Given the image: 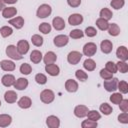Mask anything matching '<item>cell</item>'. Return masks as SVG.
Here are the masks:
<instances>
[{
	"label": "cell",
	"instance_id": "cell-1",
	"mask_svg": "<svg viewBox=\"0 0 128 128\" xmlns=\"http://www.w3.org/2000/svg\"><path fill=\"white\" fill-rule=\"evenodd\" d=\"M40 99L43 103L45 104H50L54 101L55 99V94L52 90L50 89H44L41 93H40Z\"/></svg>",
	"mask_w": 128,
	"mask_h": 128
},
{
	"label": "cell",
	"instance_id": "cell-2",
	"mask_svg": "<svg viewBox=\"0 0 128 128\" xmlns=\"http://www.w3.org/2000/svg\"><path fill=\"white\" fill-rule=\"evenodd\" d=\"M6 54L9 58L13 60H21L23 58V56L18 52L17 47L15 45H8L6 47Z\"/></svg>",
	"mask_w": 128,
	"mask_h": 128
},
{
	"label": "cell",
	"instance_id": "cell-3",
	"mask_svg": "<svg viewBox=\"0 0 128 128\" xmlns=\"http://www.w3.org/2000/svg\"><path fill=\"white\" fill-rule=\"evenodd\" d=\"M52 12V8L48 4H42L38 7L36 11V15L38 18H46L48 17Z\"/></svg>",
	"mask_w": 128,
	"mask_h": 128
},
{
	"label": "cell",
	"instance_id": "cell-4",
	"mask_svg": "<svg viewBox=\"0 0 128 128\" xmlns=\"http://www.w3.org/2000/svg\"><path fill=\"white\" fill-rule=\"evenodd\" d=\"M103 86H104L106 91H108V92H115L117 90V86H118V79L112 77L111 79L104 80Z\"/></svg>",
	"mask_w": 128,
	"mask_h": 128
},
{
	"label": "cell",
	"instance_id": "cell-5",
	"mask_svg": "<svg viewBox=\"0 0 128 128\" xmlns=\"http://www.w3.org/2000/svg\"><path fill=\"white\" fill-rule=\"evenodd\" d=\"M83 54L87 57H91L97 52V45L93 42H88L83 46Z\"/></svg>",
	"mask_w": 128,
	"mask_h": 128
},
{
	"label": "cell",
	"instance_id": "cell-6",
	"mask_svg": "<svg viewBox=\"0 0 128 128\" xmlns=\"http://www.w3.org/2000/svg\"><path fill=\"white\" fill-rule=\"evenodd\" d=\"M82 56H83L82 53H80L79 51H71L67 55V61H68L69 64L76 65V64H78L80 62Z\"/></svg>",
	"mask_w": 128,
	"mask_h": 128
},
{
	"label": "cell",
	"instance_id": "cell-7",
	"mask_svg": "<svg viewBox=\"0 0 128 128\" xmlns=\"http://www.w3.org/2000/svg\"><path fill=\"white\" fill-rule=\"evenodd\" d=\"M69 42V38L67 35H63V34H60V35H57L54 37V40H53V43L56 47H64L65 45H67Z\"/></svg>",
	"mask_w": 128,
	"mask_h": 128
},
{
	"label": "cell",
	"instance_id": "cell-8",
	"mask_svg": "<svg viewBox=\"0 0 128 128\" xmlns=\"http://www.w3.org/2000/svg\"><path fill=\"white\" fill-rule=\"evenodd\" d=\"M82 22H83V16H82L81 14L74 13V14H71V15L68 17V23H69L71 26L80 25Z\"/></svg>",
	"mask_w": 128,
	"mask_h": 128
},
{
	"label": "cell",
	"instance_id": "cell-9",
	"mask_svg": "<svg viewBox=\"0 0 128 128\" xmlns=\"http://www.w3.org/2000/svg\"><path fill=\"white\" fill-rule=\"evenodd\" d=\"M89 109L87 106L85 105H77L75 108H74V115L78 118H84L86 117L87 113H88Z\"/></svg>",
	"mask_w": 128,
	"mask_h": 128
},
{
	"label": "cell",
	"instance_id": "cell-10",
	"mask_svg": "<svg viewBox=\"0 0 128 128\" xmlns=\"http://www.w3.org/2000/svg\"><path fill=\"white\" fill-rule=\"evenodd\" d=\"M116 57L119 58L121 61H127L128 60V50L125 46H119L116 50Z\"/></svg>",
	"mask_w": 128,
	"mask_h": 128
},
{
	"label": "cell",
	"instance_id": "cell-11",
	"mask_svg": "<svg viewBox=\"0 0 128 128\" xmlns=\"http://www.w3.org/2000/svg\"><path fill=\"white\" fill-rule=\"evenodd\" d=\"M46 125L49 128H58L60 126V120L55 115H50L46 119Z\"/></svg>",
	"mask_w": 128,
	"mask_h": 128
},
{
	"label": "cell",
	"instance_id": "cell-12",
	"mask_svg": "<svg viewBox=\"0 0 128 128\" xmlns=\"http://www.w3.org/2000/svg\"><path fill=\"white\" fill-rule=\"evenodd\" d=\"M0 66H1V69L2 70L7 71V72L14 71L15 68H16L15 63L13 61H11V60H2L0 62Z\"/></svg>",
	"mask_w": 128,
	"mask_h": 128
},
{
	"label": "cell",
	"instance_id": "cell-13",
	"mask_svg": "<svg viewBox=\"0 0 128 128\" xmlns=\"http://www.w3.org/2000/svg\"><path fill=\"white\" fill-rule=\"evenodd\" d=\"M45 71L50 75V76H57L60 73V68L58 65L52 63V64H47L45 66Z\"/></svg>",
	"mask_w": 128,
	"mask_h": 128
},
{
	"label": "cell",
	"instance_id": "cell-14",
	"mask_svg": "<svg viewBox=\"0 0 128 128\" xmlns=\"http://www.w3.org/2000/svg\"><path fill=\"white\" fill-rule=\"evenodd\" d=\"M17 98H18V95L15 91L13 90H8L5 92L4 94V100L9 103V104H12V103H15L17 101Z\"/></svg>",
	"mask_w": 128,
	"mask_h": 128
},
{
	"label": "cell",
	"instance_id": "cell-15",
	"mask_svg": "<svg viewBox=\"0 0 128 128\" xmlns=\"http://www.w3.org/2000/svg\"><path fill=\"white\" fill-rule=\"evenodd\" d=\"M17 50L21 55H25L29 50V43L26 40H19L17 43Z\"/></svg>",
	"mask_w": 128,
	"mask_h": 128
},
{
	"label": "cell",
	"instance_id": "cell-16",
	"mask_svg": "<svg viewBox=\"0 0 128 128\" xmlns=\"http://www.w3.org/2000/svg\"><path fill=\"white\" fill-rule=\"evenodd\" d=\"M65 89L70 93H74L78 90V83L73 79H68L65 82Z\"/></svg>",
	"mask_w": 128,
	"mask_h": 128
},
{
	"label": "cell",
	"instance_id": "cell-17",
	"mask_svg": "<svg viewBox=\"0 0 128 128\" xmlns=\"http://www.w3.org/2000/svg\"><path fill=\"white\" fill-rule=\"evenodd\" d=\"M17 14V9L15 7H5L2 10V16L5 19H11Z\"/></svg>",
	"mask_w": 128,
	"mask_h": 128
},
{
	"label": "cell",
	"instance_id": "cell-18",
	"mask_svg": "<svg viewBox=\"0 0 128 128\" xmlns=\"http://www.w3.org/2000/svg\"><path fill=\"white\" fill-rule=\"evenodd\" d=\"M100 48H101V51L104 53V54H109L112 49H113V43L110 41V40H103L100 44Z\"/></svg>",
	"mask_w": 128,
	"mask_h": 128
},
{
	"label": "cell",
	"instance_id": "cell-19",
	"mask_svg": "<svg viewBox=\"0 0 128 128\" xmlns=\"http://www.w3.org/2000/svg\"><path fill=\"white\" fill-rule=\"evenodd\" d=\"M8 22H9V24H11L16 29H21L24 26V19L21 16H17L15 18H11V19H9Z\"/></svg>",
	"mask_w": 128,
	"mask_h": 128
},
{
	"label": "cell",
	"instance_id": "cell-20",
	"mask_svg": "<svg viewBox=\"0 0 128 128\" xmlns=\"http://www.w3.org/2000/svg\"><path fill=\"white\" fill-rule=\"evenodd\" d=\"M14 88H16L17 90H25L28 86V80L26 78H18L17 80H15L14 84H13Z\"/></svg>",
	"mask_w": 128,
	"mask_h": 128
},
{
	"label": "cell",
	"instance_id": "cell-21",
	"mask_svg": "<svg viewBox=\"0 0 128 128\" xmlns=\"http://www.w3.org/2000/svg\"><path fill=\"white\" fill-rule=\"evenodd\" d=\"M52 25H53L54 29H56L58 31H61L65 28V21L61 17H55L52 20Z\"/></svg>",
	"mask_w": 128,
	"mask_h": 128
},
{
	"label": "cell",
	"instance_id": "cell-22",
	"mask_svg": "<svg viewBox=\"0 0 128 128\" xmlns=\"http://www.w3.org/2000/svg\"><path fill=\"white\" fill-rule=\"evenodd\" d=\"M57 60V55L53 52V51H48L44 56H43V61L44 63L47 65V64H52V63H55Z\"/></svg>",
	"mask_w": 128,
	"mask_h": 128
},
{
	"label": "cell",
	"instance_id": "cell-23",
	"mask_svg": "<svg viewBox=\"0 0 128 128\" xmlns=\"http://www.w3.org/2000/svg\"><path fill=\"white\" fill-rule=\"evenodd\" d=\"M17 104H18V106H19L20 108H22V109H28V108H30V106L32 105V101H31V99H30L29 97L23 96V97H21V98L18 100Z\"/></svg>",
	"mask_w": 128,
	"mask_h": 128
},
{
	"label": "cell",
	"instance_id": "cell-24",
	"mask_svg": "<svg viewBox=\"0 0 128 128\" xmlns=\"http://www.w3.org/2000/svg\"><path fill=\"white\" fill-rule=\"evenodd\" d=\"M1 82H2V84L5 87H11L14 84V82H15V77L12 74H5L2 77Z\"/></svg>",
	"mask_w": 128,
	"mask_h": 128
},
{
	"label": "cell",
	"instance_id": "cell-25",
	"mask_svg": "<svg viewBox=\"0 0 128 128\" xmlns=\"http://www.w3.org/2000/svg\"><path fill=\"white\" fill-rule=\"evenodd\" d=\"M43 59V55L41 53V51L39 50H33L30 54V60L34 63V64H38L41 62V60Z\"/></svg>",
	"mask_w": 128,
	"mask_h": 128
},
{
	"label": "cell",
	"instance_id": "cell-26",
	"mask_svg": "<svg viewBox=\"0 0 128 128\" xmlns=\"http://www.w3.org/2000/svg\"><path fill=\"white\" fill-rule=\"evenodd\" d=\"M12 117L8 114H0V127H7L11 124Z\"/></svg>",
	"mask_w": 128,
	"mask_h": 128
},
{
	"label": "cell",
	"instance_id": "cell-27",
	"mask_svg": "<svg viewBox=\"0 0 128 128\" xmlns=\"http://www.w3.org/2000/svg\"><path fill=\"white\" fill-rule=\"evenodd\" d=\"M83 67L87 71H93L96 68V62L93 59H91V58H87L83 62Z\"/></svg>",
	"mask_w": 128,
	"mask_h": 128
},
{
	"label": "cell",
	"instance_id": "cell-28",
	"mask_svg": "<svg viewBox=\"0 0 128 128\" xmlns=\"http://www.w3.org/2000/svg\"><path fill=\"white\" fill-rule=\"evenodd\" d=\"M108 33L111 36H118L120 34V27L116 23H111L108 26Z\"/></svg>",
	"mask_w": 128,
	"mask_h": 128
},
{
	"label": "cell",
	"instance_id": "cell-29",
	"mask_svg": "<svg viewBox=\"0 0 128 128\" xmlns=\"http://www.w3.org/2000/svg\"><path fill=\"white\" fill-rule=\"evenodd\" d=\"M99 110H100V112H101L102 114H104V115H110V114L113 112L112 106H111L110 104H108V103H102V104L100 105V107H99Z\"/></svg>",
	"mask_w": 128,
	"mask_h": 128
},
{
	"label": "cell",
	"instance_id": "cell-30",
	"mask_svg": "<svg viewBox=\"0 0 128 128\" xmlns=\"http://www.w3.org/2000/svg\"><path fill=\"white\" fill-rule=\"evenodd\" d=\"M96 26L100 29V30H102V31H105V30H107L108 29V26H109V22L106 20V19H103V18H98L97 20H96Z\"/></svg>",
	"mask_w": 128,
	"mask_h": 128
},
{
	"label": "cell",
	"instance_id": "cell-31",
	"mask_svg": "<svg viewBox=\"0 0 128 128\" xmlns=\"http://www.w3.org/2000/svg\"><path fill=\"white\" fill-rule=\"evenodd\" d=\"M100 17L103 18V19H106L107 21H109L113 17V13L109 8H102L100 10Z\"/></svg>",
	"mask_w": 128,
	"mask_h": 128
},
{
	"label": "cell",
	"instance_id": "cell-32",
	"mask_svg": "<svg viewBox=\"0 0 128 128\" xmlns=\"http://www.w3.org/2000/svg\"><path fill=\"white\" fill-rule=\"evenodd\" d=\"M86 116L89 120H92V121H97L101 118V114L97 110H89Z\"/></svg>",
	"mask_w": 128,
	"mask_h": 128
},
{
	"label": "cell",
	"instance_id": "cell-33",
	"mask_svg": "<svg viewBox=\"0 0 128 128\" xmlns=\"http://www.w3.org/2000/svg\"><path fill=\"white\" fill-rule=\"evenodd\" d=\"M31 42H32V44H33L34 46L40 47V46H42V44H43V37L40 36V35H38V34H34V35H32V37H31Z\"/></svg>",
	"mask_w": 128,
	"mask_h": 128
},
{
	"label": "cell",
	"instance_id": "cell-34",
	"mask_svg": "<svg viewBox=\"0 0 128 128\" xmlns=\"http://www.w3.org/2000/svg\"><path fill=\"white\" fill-rule=\"evenodd\" d=\"M38 29H39V31H40L41 33H43V34H49V33L51 32L52 27H51V25H50L49 23L43 22V23H41V24L39 25Z\"/></svg>",
	"mask_w": 128,
	"mask_h": 128
},
{
	"label": "cell",
	"instance_id": "cell-35",
	"mask_svg": "<svg viewBox=\"0 0 128 128\" xmlns=\"http://www.w3.org/2000/svg\"><path fill=\"white\" fill-rule=\"evenodd\" d=\"M110 101L113 103V104H119L121 101H122V99H123V95H122V93H117V92H114L111 96H110Z\"/></svg>",
	"mask_w": 128,
	"mask_h": 128
},
{
	"label": "cell",
	"instance_id": "cell-36",
	"mask_svg": "<svg viewBox=\"0 0 128 128\" xmlns=\"http://www.w3.org/2000/svg\"><path fill=\"white\" fill-rule=\"evenodd\" d=\"M116 66H117V71H119L121 73H126L128 71V64L126 63V61L119 60L116 63Z\"/></svg>",
	"mask_w": 128,
	"mask_h": 128
},
{
	"label": "cell",
	"instance_id": "cell-37",
	"mask_svg": "<svg viewBox=\"0 0 128 128\" xmlns=\"http://www.w3.org/2000/svg\"><path fill=\"white\" fill-rule=\"evenodd\" d=\"M19 70H20V73H22L24 75H29L32 72V67L28 63H23V64H21Z\"/></svg>",
	"mask_w": 128,
	"mask_h": 128
},
{
	"label": "cell",
	"instance_id": "cell-38",
	"mask_svg": "<svg viewBox=\"0 0 128 128\" xmlns=\"http://www.w3.org/2000/svg\"><path fill=\"white\" fill-rule=\"evenodd\" d=\"M69 36L72 38V39H80L84 36V32L80 29H74L72 31H70L69 33Z\"/></svg>",
	"mask_w": 128,
	"mask_h": 128
},
{
	"label": "cell",
	"instance_id": "cell-39",
	"mask_svg": "<svg viewBox=\"0 0 128 128\" xmlns=\"http://www.w3.org/2000/svg\"><path fill=\"white\" fill-rule=\"evenodd\" d=\"M98 126V123L97 121H92V120H84L82 123H81V127L82 128H96Z\"/></svg>",
	"mask_w": 128,
	"mask_h": 128
},
{
	"label": "cell",
	"instance_id": "cell-40",
	"mask_svg": "<svg viewBox=\"0 0 128 128\" xmlns=\"http://www.w3.org/2000/svg\"><path fill=\"white\" fill-rule=\"evenodd\" d=\"M12 33H13V29L11 27H9V26H3V27L0 28V34L4 38L10 36Z\"/></svg>",
	"mask_w": 128,
	"mask_h": 128
},
{
	"label": "cell",
	"instance_id": "cell-41",
	"mask_svg": "<svg viewBox=\"0 0 128 128\" xmlns=\"http://www.w3.org/2000/svg\"><path fill=\"white\" fill-rule=\"evenodd\" d=\"M117 89L120 91L122 94H127L128 93V83L126 81H118V86Z\"/></svg>",
	"mask_w": 128,
	"mask_h": 128
},
{
	"label": "cell",
	"instance_id": "cell-42",
	"mask_svg": "<svg viewBox=\"0 0 128 128\" xmlns=\"http://www.w3.org/2000/svg\"><path fill=\"white\" fill-rule=\"evenodd\" d=\"M124 5H125V0H112L110 2V6L116 10L123 8Z\"/></svg>",
	"mask_w": 128,
	"mask_h": 128
},
{
	"label": "cell",
	"instance_id": "cell-43",
	"mask_svg": "<svg viewBox=\"0 0 128 128\" xmlns=\"http://www.w3.org/2000/svg\"><path fill=\"white\" fill-rule=\"evenodd\" d=\"M75 76H76V78H77L78 80H80V81H82V82L85 81V80H87V78H88L87 73L84 72V71L81 70V69L76 70V72H75Z\"/></svg>",
	"mask_w": 128,
	"mask_h": 128
},
{
	"label": "cell",
	"instance_id": "cell-44",
	"mask_svg": "<svg viewBox=\"0 0 128 128\" xmlns=\"http://www.w3.org/2000/svg\"><path fill=\"white\" fill-rule=\"evenodd\" d=\"M105 69H107L109 72L115 74L117 72V66H116V63H114L113 61H108L105 65Z\"/></svg>",
	"mask_w": 128,
	"mask_h": 128
},
{
	"label": "cell",
	"instance_id": "cell-45",
	"mask_svg": "<svg viewBox=\"0 0 128 128\" xmlns=\"http://www.w3.org/2000/svg\"><path fill=\"white\" fill-rule=\"evenodd\" d=\"M35 81L40 85H44L47 82V77L42 73H38L35 75Z\"/></svg>",
	"mask_w": 128,
	"mask_h": 128
},
{
	"label": "cell",
	"instance_id": "cell-46",
	"mask_svg": "<svg viewBox=\"0 0 128 128\" xmlns=\"http://www.w3.org/2000/svg\"><path fill=\"white\" fill-rule=\"evenodd\" d=\"M100 77L104 80H108V79H111L113 77V73H111L107 69L103 68V69L100 70Z\"/></svg>",
	"mask_w": 128,
	"mask_h": 128
},
{
	"label": "cell",
	"instance_id": "cell-47",
	"mask_svg": "<svg viewBox=\"0 0 128 128\" xmlns=\"http://www.w3.org/2000/svg\"><path fill=\"white\" fill-rule=\"evenodd\" d=\"M84 32H85V35L88 36V37H94V36L97 35V30L94 27H92V26L87 27Z\"/></svg>",
	"mask_w": 128,
	"mask_h": 128
},
{
	"label": "cell",
	"instance_id": "cell-48",
	"mask_svg": "<svg viewBox=\"0 0 128 128\" xmlns=\"http://www.w3.org/2000/svg\"><path fill=\"white\" fill-rule=\"evenodd\" d=\"M118 121L120 123L123 124H127L128 123V113L127 112H122L118 115Z\"/></svg>",
	"mask_w": 128,
	"mask_h": 128
},
{
	"label": "cell",
	"instance_id": "cell-49",
	"mask_svg": "<svg viewBox=\"0 0 128 128\" xmlns=\"http://www.w3.org/2000/svg\"><path fill=\"white\" fill-rule=\"evenodd\" d=\"M118 105L122 112H128V100L127 99H122V101Z\"/></svg>",
	"mask_w": 128,
	"mask_h": 128
},
{
	"label": "cell",
	"instance_id": "cell-50",
	"mask_svg": "<svg viewBox=\"0 0 128 128\" xmlns=\"http://www.w3.org/2000/svg\"><path fill=\"white\" fill-rule=\"evenodd\" d=\"M67 3L70 7H73V8H76L78 6H80L81 4V0H67Z\"/></svg>",
	"mask_w": 128,
	"mask_h": 128
},
{
	"label": "cell",
	"instance_id": "cell-51",
	"mask_svg": "<svg viewBox=\"0 0 128 128\" xmlns=\"http://www.w3.org/2000/svg\"><path fill=\"white\" fill-rule=\"evenodd\" d=\"M3 1H4L5 4H14V3H16L18 0H3Z\"/></svg>",
	"mask_w": 128,
	"mask_h": 128
},
{
	"label": "cell",
	"instance_id": "cell-52",
	"mask_svg": "<svg viewBox=\"0 0 128 128\" xmlns=\"http://www.w3.org/2000/svg\"><path fill=\"white\" fill-rule=\"evenodd\" d=\"M5 8V3L3 0H0V11H2Z\"/></svg>",
	"mask_w": 128,
	"mask_h": 128
},
{
	"label": "cell",
	"instance_id": "cell-53",
	"mask_svg": "<svg viewBox=\"0 0 128 128\" xmlns=\"http://www.w3.org/2000/svg\"><path fill=\"white\" fill-rule=\"evenodd\" d=\"M0 106H1V100H0Z\"/></svg>",
	"mask_w": 128,
	"mask_h": 128
}]
</instances>
